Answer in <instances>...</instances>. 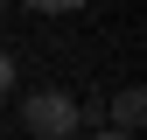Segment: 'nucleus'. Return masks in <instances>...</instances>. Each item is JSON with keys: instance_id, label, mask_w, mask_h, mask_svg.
I'll list each match as a JSON object with an SVG mask.
<instances>
[{"instance_id": "nucleus-1", "label": "nucleus", "mask_w": 147, "mask_h": 140, "mask_svg": "<svg viewBox=\"0 0 147 140\" xmlns=\"http://www.w3.org/2000/svg\"><path fill=\"white\" fill-rule=\"evenodd\" d=\"M21 119H28L35 140H77L84 105L70 98V91H28V98H21Z\"/></svg>"}, {"instance_id": "nucleus-3", "label": "nucleus", "mask_w": 147, "mask_h": 140, "mask_svg": "<svg viewBox=\"0 0 147 140\" xmlns=\"http://www.w3.org/2000/svg\"><path fill=\"white\" fill-rule=\"evenodd\" d=\"M21 7H35V14H77L84 0H21Z\"/></svg>"}, {"instance_id": "nucleus-4", "label": "nucleus", "mask_w": 147, "mask_h": 140, "mask_svg": "<svg viewBox=\"0 0 147 140\" xmlns=\"http://www.w3.org/2000/svg\"><path fill=\"white\" fill-rule=\"evenodd\" d=\"M7 91H14V56L0 49V98H7Z\"/></svg>"}, {"instance_id": "nucleus-2", "label": "nucleus", "mask_w": 147, "mask_h": 140, "mask_svg": "<svg viewBox=\"0 0 147 140\" xmlns=\"http://www.w3.org/2000/svg\"><path fill=\"white\" fill-rule=\"evenodd\" d=\"M105 112H112V133H126V140H133V133H140V119H147V91H140V84H126V91L105 105Z\"/></svg>"}, {"instance_id": "nucleus-5", "label": "nucleus", "mask_w": 147, "mask_h": 140, "mask_svg": "<svg viewBox=\"0 0 147 140\" xmlns=\"http://www.w3.org/2000/svg\"><path fill=\"white\" fill-rule=\"evenodd\" d=\"M91 140H126V133H112V126H98V133H91Z\"/></svg>"}]
</instances>
